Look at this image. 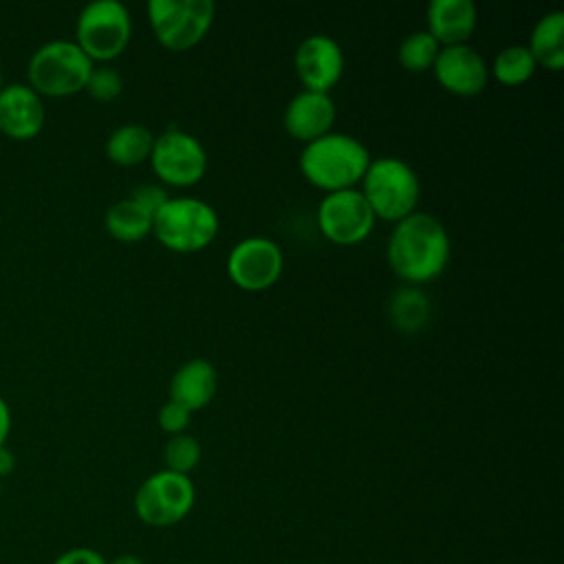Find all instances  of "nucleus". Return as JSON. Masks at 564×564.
<instances>
[{"mask_svg":"<svg viewBox=\"0 0 564 564\" xmlns=\"http://www.w3.org/2000/svg\"><path fill=\"white\" fill-rule=\"evenodd\" d=\"M388 262L405 284L434 280L449 260V236L443 223L425 212L399 220L388 238Z\"/></svg>","mask_w":564,"mask_h":564,"instance_id":"obj_1","label":"nucleus"},{"mask_svg":"<svg viewBox=\"0 0 564 564\" xmlns=\"http://www.w3.org/2000/svg\"><path fill=\"white\" fill-rule=\"evenodd\" d=\"M370 161V152L359 139L346 132H326L304 145L300 170L315 187L337 192L355 187Z\"/></svg>","mask_w":564,"mask_h":564,"instance_id":"obj_2","label":"nucleus"},{"mask_svg":"<svg viewBox=\"0 0 564 564\" xmlns=\"http://www.w3.org/2000/svg\"><path fill=\"white\" fill-rule=\"evenodd\" d=\"M361 194L375 218L399 223L410 216L421 196L416 172L397 156L372 159L364 178Z\"/></svg>","mask_w":564,"mask_h":564,"instance_id":"obj_3","label":"nucleus"},{"mask_svg":"<svg viewBox=\"0 0 564 564\" xmlns=\"http://www.w3.org/2000/svg\"><path fill=\"white\" fill-rule=\"evenodd\" d=\"M93 59L70 40H51L33 51L26 75L29 86L42 97H66L86 88Z\"/></svg>","mask_w":564,"mask_h":564,"instance_id":"obj_4","label":"nucleus"},{"mask_svg":"<svg viewBox=\"0 0 564 564\" xmlns=\"http://www.w3.org/2000/svg\"><path fill=\"white\" fill-rule=\"evenodd\" d=\"M152 231L170 251H200L218 234V214L209 203L200 198H167L152 218Z\"/></svg>","mask_w":564,"mask_h":564,"instance_id":"obj_5","label":"nucleus"},{"mask_svg":"<svg viewBox=\"0 0 564 564\" xmlns=\"http://www.w3.org/2000/svg\"><path fill=\"white\" fill-rule=\"evenodd\" d=\"M132 20L128 9L119 0H93L88 2L75 24L79 48L95 62L115 59L130 42Z\"/></svg>","mask_w":564,"mask_h":564,"instance_id":"obj_6","label":"nucleus"},{"mask_svg":"<svg viewBox=\"0 0 564 564\" xmlns=\"http://www.w3.org/2000/svg\"><path fill=\"white\" fill-rule=\"evenodd\" d=\"M212 0H150L148 18L156 40L170 51H187L198 44L214 22Z\"/></svg>","mask_w":564,"mask_h":564,"instance_id":"obj_7","label":"nucleus"},{"mask_svg":"<svg viewBox=\"0 0 564 564\" xmlns=\"http://www.w3.org/2000/svg\"><path fill=\"white\" fill-rule=\"evenodd\" d=\"M196 489L189 476L161 469L148 476L134 494V511L150 527H172L194 507Z\"/></svg>","mask_w":564,"mask_h":564,"instance_id":"obj_8","label":"nucleus"},{"mask_svg":"<svg viewBox=\"0 0 564 564\" xmlns=\"http://www.w3.org/2000/svg\"><path fill=\"white\" fill-rule=\"evenodd\" d=\"M150 163L163 183L187 187L203 178L207 170V152L203 143L189 132L170 128L154 137Z\"/></svg>","mask_w":564,"mask_h":564,"instance_id":"obj_9","label":"nucleus"},{"mask_svg":"<svg viewBox=\"0 0 564 564\" xmlns=\"http://www.w3.org/2000/svg\"><path fill=\"white\" fill-rule=\"evenodd\" d=\"M317 225L330 242L357 245L372 231L375 214L359 189H337L319 200Z\"/></svg>","mask_w":564,"mask_h":564,"instance_id":"obj_10","label":"nucleus"},{"mask_svg":"<svg viewBox=\"0 0 564 564\" xmlns=\"http://www.w3.org/2000/svg\"><path fill=\"white\" fill-rule=\"evenodd\" d=\"M282 249L264 236H249L236 242L227 256L231 282L245 291L269 289L282 273Z\"/></svg>","mask_w":564,"mask_h":564,"instance_id":"obj_11","label":"nucleus"},{"mask_svg":"<svg viewBox=\"0 0 564 564\" xmlns=\"http://www.w3.org/2000/svg\"><path fill=\"white\" fill-rule=\"evenodd\" d=\"M295 73L306 90L328 93L344 73L341 46L324 33L304 37L295 51Z\"/></svg>","mask_w":564,"mask_h":564,"instance_id":"obj_12","label":"nucleus"},{"mask_svg":"<svg viewBox=\"0 0 564 564\" xmlns=\"http://www.w3.org/2000/svg\"><path fill=\"white\" fill-rule=\"evenodd\" d=\"M432 70L445 90L463 97L478 95L487 86L489 75L482 55L467 44L443 46Z\"/></svg>","mask_w":564,"mask_h":564,"instance_id":"obj_13","label":"nucleus"},{"mask_svg":"<svg viewBox=\"0 0 564 564\" xmlns=\"http://www.w3.org/2000/svg\"><path fill=\"white\" fill-rule=\"evenodd\" d=\"M42 97L26 84L0 88V130L11 139H31L44 128Z\"/></svg>","mask_w":564,"mask_h":564,"instance_id":"obj_14","label":"nucleus"},{"mask_svg":"<svg viewBox=\"0 0 564 564\" xmlns=\"http://www.w3.org/2000/svg\"><path fill=\"white\" fill-rule=\"evenodd\" d=\"M335 101L328 93L302 90L284 108V128L297 141H313L335 123Z\"/></svg>","mask_w":564,"mask_h":564,"instance_id":"obj_15","label":"nucleus"},{"mask_svg":"<svg viewBox=\"0 0 564 564\" xmlns=\"http://www.w3.org/2000/svg\"><path fill=\"white\" fill-rule=\"evenodd\" d=\"M476 4L471 0H432L427 4V33L445 46L465 44L476 29Z\"/></svg>","mask_w":564,"mask_h":564,"instance_id":"obj_16","label":"nucleus"},{"mask_svg":"<svg viewBox=\"0 0 564 564\" xmlns=\"http://www.w3.org/2000/svg\"><path fill=\"white\" fill-rule=\"evenodd\" d=\"M216 394V368L207 359L185 361L170 379V399L189 412L205 408Z\"/></svg>","mask_w":564,"mask_h":564,"instance_id":"obj_17","label":"nucleus"},{"mask_svg":"<svg viewBox=\"0 0 564 564\" xmlns=\"http://www.w3.org/2000/svg\"><path fill=\"white\" fill-rule=\"evenodd\" d=\"M527 48L531 51L535 64L560 70L564 66V13H544L535 22Z\"/></svg>","mask_w":564,"mask_h":564,"instance_id":"obj_18","label":"nucleus"},{"mask_svg":"<svg viewBox=\"0 0 564 564\" xmlns=\"http://www.w3.org/2000/svg\"><path fill=\"white\" fill-rule=\"evenodd\" d=\"M430 313H432L430 297L414 284H405V286L397 289L388 304L390 322L401 333H408V335L419 333L427 324Z\"/></svg>","mask_w":564,"mask_h":564,"instance_id":"obj_19","label":"nucleus"},{"mask_svg":"<svg viewBox=\"0 0 564 564\" xmlns=\"http://www.w3.org/2000/svg\"><path fill=\"white\" fill-rule=\"evenodd\" d=\"M154 137L141 123H123L115 128L106 141V154L117 165H137L150 159Z\"/></svg>","mask_w":564,"mask_h":564,"instance_id":"obj_20","label":"nucleus"},{"mask_svg":"<svg viewBox=\"0 0 564 564\" xmlns=\"http://www.w3.org/2000/svg\"><path fill=\"white\" fill-rule=\"evenodd\" d=\"M152 214L145 212L137 200L121 198L106 212V229L112 238L121 242H134L145 238L152 231Z\"/></svg>","mask_w":564,"mask_h":564,"instance_id":"obj_21","label":"nucleus"},{"mask_svg":"<svg viewBox=\"0 0 564 564\" xmlns=\"http://www.w3.org/2000/svg\"><path fill=\"white\" fill-rule=\"evenodd\" d=\"M535 59L531 55V51L522 44H511L505 46L496 59H494V77L500 84L507 86H518L524 84L533 73H535Z\"/></svg>","mask_w":564,"mask_h":564,"instance_id":"obj_22","label":"nucleus"},{"mask_svg":"<svg viewBox=\"0 0 564 564\" xmlns=\"http://www.w3.org/2000/svg\"><path fill=\"white\" fill-rule=\"evenodd\" d=\"M438 51L441 44L427 31H414L399 44L397 57L405 70L423 73L434 66Z\"/></svg>","mask_w":564,"mask_h":564,"instance_id":"obj_23","label":"nucleus"},{"mask_svg":"<svg viewBox=\"0 0 564 564\" xmlns=\"http://www.w3.org/2000/svg\"><path fill=\"white\" fill-rule=\"evenodd\" d=\"M163 458H165V465H167L165 469L187 476L200 460V445L189 434H174L165 443Z\"/></svg>","mask_w":564,"mask_h":564,"instance_id":"obj_24","label":"nucleus"},{"mask_svg":"<svg viewBox=\"0 0 564 564\" xmlns=\"http://www.w3.org/2000/svg\"><path fill=\"white\" fill-rule=\"evenodd\" d=\"M123 88V79L119 75L117 68L112 66H93L88 82H86V90L97 99V101H112L115 97H119Z\"/></svg>","mask_w":564,"mask_h":564,"instance_id":"obj_25","label":"nucleus"},{"mask_svg":"<svg viewBox=\"0 0 564 564\" xmlns=\"http://www.w3.org/2000/svg\"><path fill=\"white\" fill-rule=\"evenodd\" d=\"M189 416H192V412L187 408L167 399L159 410V425H161V430H165L172 436L183 434L185 427L189 425Z\"/></svg>","mask_w":564,"mask_h":564,"instance_id":"obj_26","label":"nucleus"},{"mask_svg":"<svg viewBox=\"0 0 564 564\" xmlns=\"http://www.w3.org/2000/svg\"><path fill=\"white\" fill-rule=\"evenodd\" d=\"M130 198L137 200L145 212H150L152 216L165 205V200L170 198L167 192L159 185H152V183H145V185H139L130 192Z\"/></svg>","mask_w":564,"mask_h":564,"instance_id":"obj_27","label":"nucleus"},{"mask_svg":"<svg viewBox=\"0 0 564 564\" xmlns=\"http://www.w3.org/2000/svg\"><path fill=\"white\" fill-rule=\"evenodd\" d=\"M53 564H108L106 557L88 546H75L55 557Z\"/></svg>","mask_w":564,"mask_h":564,"instance_id":"obj_28","label":"nucleus"},{"mask_svg":"<svg viewBox=\"0 0 564 564\" xmlns=\"http://www.w3.org/2000/svg\"><path fill=\"white\" fill-rule=\"evenodd\" d=\"M11 432V410L7 401L0 397V447L7 445V436Z\"/></svg>","mask_w":564,"mask_h":564,"instance_id":"obj_29","label":"nucleus"},{"mask_svg":"<svg viewBox=\"0 0 564 564\" xmlns=\"http://www.w3.org/2000/svg\"><path fill=\"white\" fill-rule=\"evenodd\" d=\"M13 469H15V454L7 445H2L0 447V478L9 476Z\"/></svg>","mask_w":564,"mask_h":564,"instance_id":"obj_30","label":"nucleus"},{"mask_svg":"<svg viewBox=\"0 0 564 564\" xmlns=\"http://www.w3.org/2000/svg\"><path fill=\"white\" fill-rule=\"evenodd\" d=\"M108 564H145L141 557H137V555H130V553H126V555H117L112 562H108Z\"/></svg>","mask_w":564,"mask_h":564,"instance_id":"obj_31","label":"nucleus"},{"mask_svg":"<svg viewBox=\"0 0 564 564\" xmlns=\"http://www.w3.org/2000/svg\"><path fill=\"white\" fill-rule=\"evenodd\" d=\"M0 88H2V73H0Z\"/></svg>","mask_w":564,"mask_h":564,"instance_id":"obj_32","label":"nucleus"},{"mask_svg":"<svg viewBox=\"0 0 564 564\" xmlns=\"http://www.w3.org/2000/svg\"><path fill=\"white\" fill-rule=\"evenodd\" d=\"M0 491H2V478H0Z\"/></svg>","mask_w":564,"mask_h":564,"instance_id":"obj_33","label":"nucleus"}]
</instances>
